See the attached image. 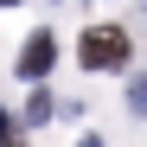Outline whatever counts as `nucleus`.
<instances>
[{
	"label": "nucleus",
	"mask_w": 147,
	"mask_h": 147,
	"mask_svg": "<svg viewBox=\"0 0 147 147\" xmlns=\"http://www.w3.org/2000/svg\"><path fill=\"white\" fill-rule=\"evenodd\" d=\"M128 51H134L128 26H90V32L77 38V64H83V70H121Z\"/></svg>",
	"instance_id": "1"
},
{
	"label": "nucleus",
	"mask_w": 147,
	"mask_h": 147,
	"mask_svg": "<svg viewBox=\"0 0 147 147\" xmlns=\"http://www.w3.org/2000/svg\"><path fill=\"white\" fill-rule=\"evenodd\" d=\"M51 64H58V38L51 32H32L26 45H19V77H26V83H45Z\"/></svg>",
	"instance_id": "2"
},
{
	"label": "nucleus",
	"mask_w": 147,
	"mask_h": 147,
	"mask_svg": "<svg viewBox=\"0 0 147 147\" xmlns=\"http://www.w3.org/2000/svg\"><path fill=\"white\" fill-rule=\"evenodd\" d=\"M45 115H51V90L32 83V96H26V121H45Z\"/></svg>",
	"instance_id": "3"
},
{
	"label": "nucleus",
	"mask_w": 147,
	"mask_h": 147,
	"mask_svg": "<svg viewBox=\"0 0 147 147\" xmlns=\"http://www.w3.org/2000/svg\"><path fill=\"white\" fill-rule=\"evenodd\" d=\"M128 109H134V115H147V77H134V83H128Z\"/></svg>",
	"instance_id": "4"
},
{
	"label": "nucleus",
	"mask_w": 147,
	"mask_h": 147,
	"mask_svg": "<svg viewBox=\"0 0 147 147\" xmlns=\"http://www.w3.org/2000/svg\"><path fill=\"white\" fill-rule=\"evenodd\" d=\"M13 141H19V121H13L7 109H0V147H13Z\"/></svg>",
	"instance_id": "5"
},
{
	"label": "nucleus",
	"mask_w": 147,
	"mask_h": 147,
	"mask_svg": "<svg viewBox=\"0 0 147 147\" xmlns=\"http://www.w3.org/2000/svg\"><path fill=\"white\" fill-rule=\"evenodd\" d=\"M77 147H102V141H96V134H83V141H77Z\"/></svg>",
	"instance_id": "6"
},
{
	"label": "nucleus",
	"mask_w": 147,
	"mask_h": 147,
	"mask_svg": "<svg viewBox=\"0 0 147 147\" xmlns=\"http://www.w3.org/2000/svg\"><path fill=\"white\" fill-rule=\"evenodd\" d=\"M0 7H19V0H0Z\"/></svg>",
	"instance_id": "7"
},
{
	"label": "nucleus",
	"mask_w": 147,
	"mask_h": 147,
	"mask_svg": "<svg viewBox=\"0 0 147 147\" xmlns=\"http://www.w3.org/2000/svg\"><path fill=\"white\" fill-rule=\"evenodd\" d=\"M13 147H19V141H13Z\"/></svg>",
	"instance_id": "8"
}]
</instances>
